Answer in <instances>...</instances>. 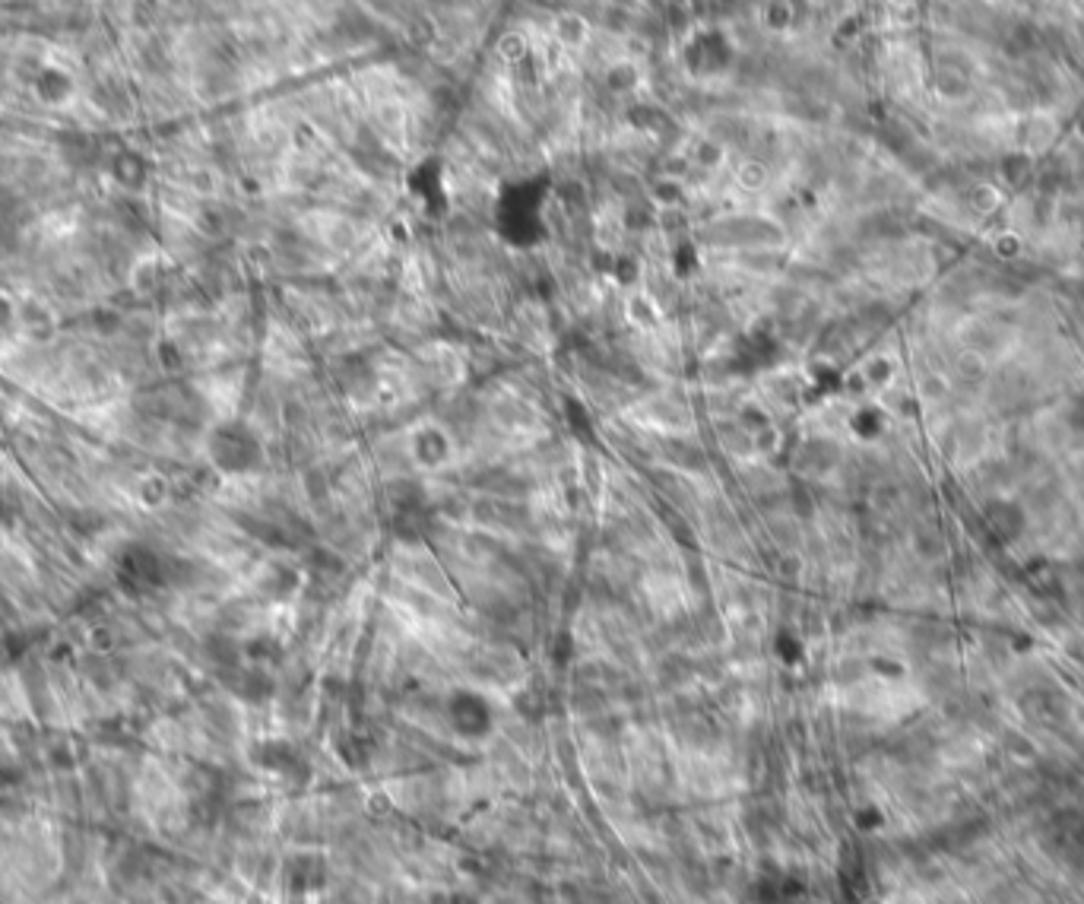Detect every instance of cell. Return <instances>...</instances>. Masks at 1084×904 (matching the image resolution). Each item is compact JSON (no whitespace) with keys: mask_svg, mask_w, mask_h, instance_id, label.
<instances>
[{"mask_svg":"<svg viewBox=\"0 0 1084 904\" xmlns=\"http://www.w3.org/2000/svg\"><path fill=\"white\" fill-rule=\"evenodd\" d=\"M260 454H264V448H260V438L254 435L248 422L226 419V422H219V426H213L207 435L210 464L226 476L245 479L260 464Z\"/></svg>","mask_w":1084,"mask_h":904,"instance_id":"1","label":"cell"},{"mask_svg":"<svg viewBox=\"0 0 1084 904\" xmlns=\"http://www.w3.org/2000/svg\"><path fill=\"white\" fill-rule=\"evenodd\" d=\"M118 578H121V584H127L130 590L156 587V584H162V578H165V559L159 556L153 546L134 543V546H127V549L121 552V559H118Z\"/></svg>","mask_w":1084,"mask_h":904,"instance_id":"2","label":"cell"},{"mask_svg":"<svg viewBox=\"0 0 1084 904\" xmlns=\"http://www.w3.org/2000/svg\"><path fill=\"white\" fill-rule=\"evenodd\" d=\"M451 724L466 736H479L489 730L492 711L476 692H457V698L451 701Z\"/></svg>","mask_w":1084,"mask_h":904,"instance_id":"3","label":"cell"},{"mask_svg":"<svg viewBox=\"0 0 1084 904\" xmlns=\"http://www.w3.org/2000/svg\"><path fill=\"white\" fill-rule=\"evenodd\" d=\"M286 882H289V889H295V892H314L327 882V866H324L321 857H311V854L295 857L286 866Z\"/></svg>","mask_w":1084,"mask_h":904,"instance_id":"4","label":"cell"},{"mask_svg":"<svg viewBox=\"0 0 1084 904\" xmlns=\"http://www.w3.org/2000/svg\"><path fill=\"white\" fill-rule=\"evenodd\" d=\"M1053 838L1065 860L1084 863V816H1062L1053 828Z\"/></svg>","mask_w":1084,"mask_h":904,"instance_id":"5","label":"cell"},{"mask_svg":"<svg viewBox=\"0 0 1084 904\" xmlns=\"http://www.w3.org/2000/svg\"><path fill=\"white\" fill-rule=\"evenodd\" d=\"M986 524L993 527L999 540H1015L1024 530V511L1012 502H989L986 505Z\"/></svg>","mask_w":1084,"mask_h":904,"instance_id":"6","label":"cell"},{"mask_svg":"<svg viewBox=\"0 0 1084 904\" xmlns=\"http://www.w3.org/2000/svg\"><path fill=\"white\" fill-rule=\"evenodd\" d=\"M799 892L796 879L790 876H761L755 882V904H790Z\"/></svg>","mask_w":1084,"mask_h":904,"instance_id":"7","label":"cell"},{"mask_svg":"<svg viewBox=\"0 0 1084 904\" xmlns=\"http://www.w3.org/2000/svg\"><path fill=\"white\" fill-rule=\"evenodd\" d=\"M111 172H115V178L124 184V188H140V184L146 181V175H149L143 156H137V153H121L115 159V169H111Z\"/></svg>","mask_w":1084,"mask_h":904,"instance_id":"8","label":"cell"},{"mask_svg":"<svg viewBox=\"0 0 1084 904\" xmlns=\"http://www.w3.org/2000/svg\"><path fill=\"white\" fill-rule=\"evenodd\" d=\"M555 39L562 45H584L587 42V23L574 13H562L555 20Z\"/></svg>","mask_w":1084,"mask_h":904,"instance_id":"9","label":"cell"},{"mask_svg":"<svg viewBox=\"0 0 1084 904\" xmlns=\"http://www.w3.org/2000/svg\"><path fill=\"white\" fill-rule=\"evenodd\" d=\"M39 96L45 102H64L70 96V80L61 70H45L39 77Z\"/></svg>","mask_w":1084,"mask_h":904,"instance_id":"10","label":"cell"},{"mask_svg":"<svg viewBox=\"0 0 1084 904\" xmlns=\"http://www.w3.org/2000/svg\"><path fill=\"white\" fill-rule=\"evenodd\" d=\"M1072 426L1078 429V432H1084V397L1075 403V410H1072Z\"/></svg>","mask_w":1084,"mask_h":904,"instance_id":"11","label":"cell"},{"mask_svg":"<svg viewBox=\"0 0 1084 904\" xmlns=\"http://www.w3.org/2000/svg\"><path fill=\"white\" fill-rule=\"evenodd\" d=\"M10 318H13V308H10V302L4 299V295H0V327L10 324Z\"/></svg>","mask_w":1084,"mask_h":904,"instance_id":"12","label":"cell"}]
</instances>
